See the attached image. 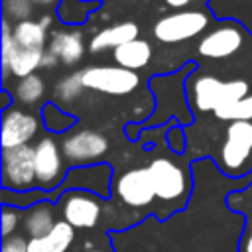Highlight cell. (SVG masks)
Wrapping results in <instances>:
<instances>
[{
    "label": "cell",
    "instance_id": "cell-34",
    "mask_svg": "<svg viewBox=\"0 0 252 252\" xmlns=\"http://www.w3.org/2000/svg\"><path fill=\"white\" fill-rule=\"evenodd\" d=\"M85 252H104V250H96V248H93V250H85Z\"/></svg>",
    "mask_w": 252,
    "mask_h": 252
},
{
    "label": "cell",
    "instance_id": "cell-21",
    "mask_svg": "<svg viewBox=\"0 0 252 252\" xmlns=\"http://www.w3.org/2000/svg\"><path fill=\"white\" fill-rule=\"evenodd\" d=\"M100 6V0H59L57 16L65 26H79L85 24L87 18Z\"/></svg>",
    "mask_w": 252,
    "mask_h": 252
},
{
    "label": "cell",
    "instance_id": "cell-32",
    "mask_svg": "<svg viewBox=\"0 0 252 252\" xmlns=\"http://www.w3.org/2000/svg\"><path fill=\"white\" fill-rule=\"evenodd\" d=\"M61 61L57 59V55H53L49 49H45L43 53V59H41V69H53L55 65H59Z\"/></svg>",
    "mask_w": 252,
    "mask_h": 252
},
{
    "label": "cell",
    "instance_id": "cell-2",
    "mask_svg": "<svg viewBox=\"0 0 252 252\" xmlns=\"http://www.w3.org/2000/svg\"><path fill=\"white\" fill-rule=\"evenodd\" d=\"M211 28V14L203 8H183L173 10L154 24V37L159 43H181L203 35Z\"/></svg>",
    "mask_w": 252,
    "mask_h": 252
},
{
    "label": "cell",
    "instance_id": "cell-8",
    "mask_svg": "<svg viewBox=\"0 0 252 252\" xmlns=\"http://www.w3.org/2000/svg\"><path fill=\"white\" fill-rule=\"evenodd\" d=\"M57 211L61 220L75 228H94L100 219V199L85 189H67L57 199Z\"/></svg>",
    "mask_w": 252,
    "mask_h": 252
},
{
    "label": "cell",
    "instance_id": "cell-23",
    "mask_svg": "<svg viewBox=\"0 0 252 252\" xmlns=\"http://www.w3.org/2000/svg\"><path fill=\"white\" fill-rule=\"evenodd\" d=\"M43 94H45V81L37 73H32V75L20 79L16 85V91H14V96L26 106L39 102L43 98Z\"/></svg>",
    "mask_w": 252,
    "mask_h": 252
},
{
    "label": "cell",
    "instance_id": "cell-30",
    "mask_svg": "<svg viewBox=\"0 0 252 252\" xmlns=\"http://www.w3.org/2000/svg\"><path fill=\"white\" fill-rule=\"evenodd\" d=\"M238 252H252V219L246 220V226L238 244Z\"/></svg>",
    "mask_w": 252,
    "mask_h": 252
},
{
    "label": "cell",
    "instance_id": "cell-11",
    "mask_svg": "<svg viewBox=\"0 0 252 252\" xmlns=\"http://www.w3.org/2000/svg\"><path fill=\"white\" fill-rule=\"evenodd\" d=\"M114 195L132 209H144L154 203L156 187L148 167H134L124 171L114 181Z\"/></svg>",
    "mask_w": 252,
    "mask_h": 252
},
{
    "label": "cell",
    "instance_id": "cell-31",
    "mask_svg": "<svg viewBox=\"0 0 252 252\" xmlns=\"http://www.w3.org/2000/svg\"><path fill=\"white\" fill-rule=\"evenodd\" d=\"M167 8L173 10H183V8H201L199 4L203 2H211V0H163Z\"/></svg>",
    "mask_w": 252,
    "mask_h": 252
},
{
    "label": "cell",
    "instance_id": "cell-33",
    "mask_svg": "<svg viewBox=\"0 0 252 252\" xmlns=\"http://www.w3.org/2000/svg\"><path fill=\"white\" fill-rule=\"evenodd\" d=\"M33 6H41V8H53L59 4V0H32Z\"/></svg>",
    "mask_w": 252,
    "mask_h": 252
},
{
    "label": "cell",
    "instance_id": "cell-5",
    "mask_svg": "<svg viewBox=\"0 0 252 252\" xmlns=\"http://www.w3.org/2000/svg\"><path fill=\"white\" fill-rule=\"evenodd\" d=\"M244 43L246 30L234 20H222L201 35L197 53L205 59H230L244 47Z\"/></svg>",
    "mask_w": 252,
    "mask_h": 252
},
{
    "label": "cell",
    "instance_id": "cell-3",
    "mask_svg": "<svg viewBox=\"0 0 252 252\" xmlns=\"http://www.w3.org/2000/svg\"><path fill=\"white\" fill-rule=\"evenodd\" d=\"M220 169L230 175H244L252 167V120H236L230 122L224 130L220 154H219Z\"/></svg>",
    "mask_w": 252,
    "mask_h": 252
},
{
    "label": "cell",
    "instance_id": "cell-14",
    "mask_svg": "<svg viewBox=\"0 0 252 252\" xmlns=\"http://www.w3.org/2000/svg\"><path fill=\"white\" fill-rule=\"evenodd\" d=\"M47 49L57 55V59L71 67V65H77L83 55H85V37H83V32L79 28H61V30H55L51 32L49 35V43H47Z\"/></svg>",
    "mask_w": 252,
    "mask_h": 252
},
{
    "label": "cell",
    "instance_id": "cell-16",
    "mask_svg": "<svg viewBox=\"0 0 252 252\" xmlns=\"http://www.w3.org/2000/svg\"><path fill=\"white\" fill-rule=\"evenodd\" d=\"M75 240V226L65 220H57V224L45 234L37 238H30L28 252H67Z\"/></svg>",
    "mask_w": 252,
    "mask_h": 252
},
{
    "label": "cell",
    "instance_id": "cell-22",
    "mask_svg": "<svg viewBox=\"0 0 252 252\" xmlns=\"http://www.w3.org/2000/svg\"><path fill=\"white\" fill-rule=\"evenodd\" d=\"M85 91L83 79H81V71H75L63 79H59L53 87V100L57 104H73Z\"/></svg>",
    "mask_w": 252,
    "mask_h": 252
},
{
    "label": "cell",
    "instance_id": "cell-12",
    "mask_svg": "<svg viewBox=\"0 0 252 252\" xmlns=\"http://www.w3.org/2000/svg\"><path fill=\"white\" fill-rule=\"evenodd\" d=\"M39 130V120L26 110L12 108L2 114V150L26 146L35 138Z\"/></svg>",
    "mask_w": 252,
    "mask_h": 252
},
{
    "label": "cell",
    "instance_id": "cell-24",
    "mask_svg": "<svg viewBox=\"0 0 252 252\" xmlns=\"http://www.w3.org/2000/svg\"><path fill=\"white\" fill-rule=\"evenodd\" d=\"M215 118L222 120V122H236V120H252V93L246 94L240 100H234L222 108H217Z\"/></svg>",
    "mask_w": 252,
    "mask_h": 252
},
{
    "label": "cell",
    "instance_id": "cell-6",
    "mask_svg": "<svg viewBox=\"0 0 252 252\" xmlns=\"http://www.w3.org/2000/svg\"><path fill=\"white\" fill-rule=\"evenodd\" d=\"M85 89L112 96H126L140 87V75L120 65H93L81 71Z\"/></svg>",
    "mask_w": 252,
    "mask_h": 252
},
{
    "label": "cell",
    "instance_id": "cell-17",
    "mask_svg": "<svg viewBox=\"0 0 252 252\" xmlns=\"http://www.w3.org/2000/svg\"><path fill=\"white\" fill-rule=\"evenodd\" d=\"M112 57H114L116 65L126 67L130 71H138V69L148 67V63L154 57V49L148 39L138 37V39H132V41L116 47L112 51Z\"/></svg>",
    "mask_w": 252,
    "mask_h": 252
},
{
    "label": "cell",
    "instance_id": "cell-29",
    "mask_svg": "<svg viewBox=\"0 0 252 252\" xmlns=\"http://www.w3.org/2000/svg\"><path fill=\"white\" fill-rule=\"evenodd\" d=\"M167 144H169L175 152H183L185 142H183V130H181L179 126H173V128L167 132Z\"/></svg>",
    "mask_w": 252,
    "mask_h": 252
},
{
    "label": "cell",
    "instance_id": "cell-19",
    "mask_svg": "<svg viewBox=\"0 0 252 252\" xmlns=\"http://www.w3.org/2000/svg\"><path fill=\"white\" fill-rule=\"evenodd\" d=\"M45 49H26V47H14L10 61H8V69L2 75V79L6 81L8 75L16 77V79H24L32 73H35L37 69H41V59H43Z\"/></svg>",
    "mask_w": 252,
    "mask_h": 252
},
{
    "label": "cell",
    "instance_id": "cell-26",
    "mask_svg": "<svg viewBox=\"0 0 252 252\" xmlns=\"http://www.w3.org/2000/svg\"><path fill=\"white\" fill-rule=\"evenodd\" d=\"M32 12H33L32 0H2V14H4V20H8L10 24L30 20Z\"/></svg>",
    "mask_w": 252,
    "mask_h": 252
},
{
    "label": "cell",
    "instance_id": "cell-28",
    "mask_svg": "<svg viewBox=\"0 0 252 252\" xmlns=\"http://www.w3.org/2000/svg\"><path fill=\"white\" fill-rule=\"evenodd\" d=\"M28 242L24 236H8L2 240V252H28Z\"/></svg>",
    "mask_w": 252,
    "mask_h": 252
},
{
    "label": "cell",
    "instance_id": "cell-10",
    "mask_svg": "<svg viewBox=\"0 0 252 252\" xmlns=\"http://www.w3.org/2000/svg\"><path fill=\"white\" fill-rule=\"evenodd\" d=\"M63 158L71 165H93L108 152V140L96 130H79L61 142Z\"/></svg>",
    "mask_w": 252,
    "mask_h": 252
},
{
    "label": "cell",
    "instance_id": "cell-4",
    "mask_svg": "<svg viewBox=\"0 0 252 252\" xmlns=\"http://www.w3.org/2000/svg\"><path fill=\"white\" fill-rule=\"evenodd\" d=\"M148 171L152 175L156 187V199L163 205L183 207L189 195V177L187 171L171 158L159 156L148 163Z\"/></svg>",
    "mask_w": 252,
    "mask_h": 252
},
{
    "label": "cell",
    "instance_id": "cell-18",
    "mask_svg": "<svg viewBox=\"0 0 252 252\" xmlns=\"http://www.w3.org/2000/svg\"><path fill=\"white\" fill-rule=\"evenodd\" d=\"M22 222H24V230H26L28 236H32V238L45 236L57 224L55 209L49 201H39L33 207L26 209Z\"/></svg>",
    "mask_w": 252,
    "mask_h": 252
},
{
    "label": "cell",
    "instance_id": "cell-27",
    "mask_svg": "<svg viewBox=\"0 0 252 252\" xmlns=\"http://www.w3.org/2000/svg\"><path fill=\"white\" fill-rule=\"evenodd\" d=\"M20 220H24V215H22L16 207L4 205V207H2V220H0V226H2V238L12 236V232L18 228Z\"/></svg>",
    "mask_w": 252,
    "mask_h": 252
},
{
    "label": "cell",
    "instance_id": "cell-15",
    "mask_svg": "<svg viewBox=\"0 0 252 252\" xmlns=\"http://www.w3.org/2000/svg\"><path fill=\"white\" fill-rule=\"evenodd\" d=\"M140 37V28L136 22H116L112 26H106L102 30H98L91 39H89V51L91 53H102L108 49H116L132 39Z\"/></svg>",
    "mask_w": 252,
    "mask_h": 252
},
{
    "label": "cell",
    "instance_id": "cell-25",
    "mask_svg": "<svg viewBox=\"0 0 252 252\" xmlns=\"http://www.w3.org/2000/svg\"><path fill=\"white\" fill-rule=\"evenodd\" d=\"M41 116H43L45 128L51 132H65L67 128H71L75 124V116L59 110L57 104H53V102H47L41 108Z\"/></svg>",
    "mask_w": 252,
    "mask_h": 252
},
{
    "label": "cell",
    "instance_id": "cell-7",
    "mask_svg": "<svg viewBox=\"0 0 252 252\" xmlns=\"http://www.w3.org/2000/svg\"><path fill=\"white\" fill-rule=\"evenodd\" d=\"M33 146H16L2 150V189L8 191H32L35 185Z\"/></svg>",
    "mask_w": 252,
    "mask_h": 252
},
{
    "label": "cell",
    "instance_id": "cell-1",
    "mask_svg": "<svg viewBox=\"0 0 252 252\" xmlns=\"http://www.w3.org/2000/svg\"><path fill=\"white\" fill-rule=\"evenodd\" d=\"M185 87L191 106L199 112H215L217 108H222L252 93V87L246 79L222 81L215 75L187 77Z\"/></svg>",
    "mask_w": 252,
    "mask_h": 252
},
{
    "label": "cell",
    "instance_id": "cell-13",
    "mask_svg": "<svg viewBox=\"0 0 252 252\" xmlns=\"http://www.w3.org/2000/svg\"><path fill=\"white\" fill-rule=\"evenodd\" d=\"M110 165L106 163H93V165H79L69 171V177L59 185L57 191L67 189H85L96 193L98 197H106L110 189Z\"/></svg>",
    "mask_w": 252,
    "mask_h": 252
},
{
    "label": "cell",
    "instance_id": "cell-9",
    "mask_svg": "<svg viewBox=\"0 0 252 252\" xmlns=\"http://www.w3.org/2000/svg\"><path fill=\"white\" fill-rule=\"evenodd\" d=\"M33 163H35V185L39 191L51 193L55 187L63 183V150L61 146L51 138L45 136L33 146Z\"/></svg>",
    "mask_w": 252,
    "mask_h": 252
},
{
    "label": "cell",
    "instance_id": "cell-20",
    "mask_svg": "<svg viewBox=\"0 0 252 252\" xmlns=\"http://www.w3.org/2000/svg\"><path fill=\"white\" fill-rule=\"evenodd\" d=\"M14 41L18 47L26 49H45L47 45V28L37 20H24L14 24Z\"/></svg>",
    "mask_w": 252,
    "mask_h": 252
}]
</instances>
